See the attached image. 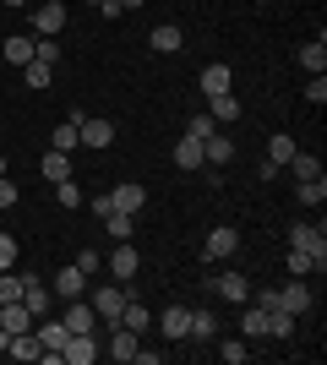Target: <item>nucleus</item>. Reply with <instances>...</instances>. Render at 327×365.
<instances>
[{
    "label": "nucleus",
    "instance_id": "obj_39",
    "mask_svg": "<svg viewBox=\"0 0 327 365\" xmlns=\"http://www.w3.org/2000/svg\"><path fill=\"white\" fill-rule=\"evenodd\" d=\"M246 344H218V360H224V365H240V360H246Z\"/></svg>",
    "mask_w": 327,
    "mask_h": 365
},
{
    "label": "nucleus",
    "instance_id": "obj_10",
    "mask_svg": "<svg viewBox=\"0 0 327 365\" xmlns=\"http://www.w3.org/2000/svg\"><path fill=\"white\" fill-rule=\"evenodd\" d=\"M213 289L224 294L229 305H246V300H251V278H246V273H218V278H213Z\"/></svg>",
    "mask_w": 327,
    "mask_h": 365
},
{
    "label": "nucleus",
    "instance_id": "obj_40",
    "mask_svg": "<svg viewBox=\"0 0 327 365\" xmlns=\"http://www.w3.org/2000/svg\"><path fill=\"white\" fill-rule=\"evenodd\" d=\"M306 98H311L316 109L327 104V71H322V76H311V88H306Z\"/></svg>",
    "mask_w": 327,
    "mask_h": 365
},
{
    "label": "nucleus",
    "instance_id": "obj_41",
    "mask_svg": "<svg viewBox=\"0 0 327 365\" xmlns=\"http://www.w3.org/2000/svg\"><path fill=\"white\" fill-rule=\"evenodd\" d=\"M11 262H16V240L0 235V273H11Z\"/></svg>",
    "mask_w": 327,
    "mask_h": 365
},
{
    "label": "nucleus",
    "instance_id": "obj_6",
    "mask_svg": "<svg viewBox=\"0 0 327 365\" xmlns=\"http://www.w3.org/2000/svg\"><path fill=\"white\" fill-rule=\"evenodd\" d=\"M66 327H71V333H98V311H93V300H82V294H77V300H66Z\"/></svg>",
    "mask_w": 327,
    "mask_h": 365
},
{
    "label": "nucleus",
    "instance_id": "obj_19",
    "mask_svg": "<svg viewBox=\"0 0 327 365\" xmlns=\"http://www.w3.org/2000/svg\"><path fill=\"white\" fill-rule=\"evenodd\" d=\"M147 44H153V49H158V55H175V49L186 44V33L175 28V22H158V28H153V33H147Z\"/></svg>",
    "mask_w": 327,
    "mask_h": 365
},
{
    "label": "nucleus",
    "instance_id": "obj_9",
    "mask_svg": "<svg viewBox=\"0 0 327 365\" xmlns=\"http://www.w3.org/2000/svg\"><path fill=\"white\" fill-rule=\"evenodd\" d=\"M77 137H82V148H93V153H104L109 142H115V125H109V120H93V115H88V120L77 125Z\"/></svg>",
    "mask_w": 327,
    "mask_h": 365
},
{
    "label": "nucleus",
    "instance_id": "obj_20",
    "mask_svg": "<svg viewBox=\"0 0 327 365\" xmlns=\"http://www.w3.org/2000/svg\"><path fill=\"white\" fill-rule=\"evenodd\" d=\"M202 158H207V169H218V164H229V158H234V142L224 137V131H213V137L202 142Z\"/></svg>",
    "mask_w": 327,
    "mask_h": 365
},
{
    "label": "nucleus",
    "instance_id": "obj_47",
    "mask_svg": "<svg viewBox=\"0 0 327 365\" xmlns=\"http://www.w3.org/2000/svg\"><path fill=\"white\" fill-rule=\"evenodd\" d=\"M0 6H11V11H16V6H28V0H0Z\"/></svg>",
    "mask_w": 327,
    "mask_h": 365
},
{
    "label": "nucleus",
    "instance_id": "obj_15",
    "mask_svg": "<svg viewBox=\"0 0 327 365\" xmlns=\"http://www.w3.org/2000/svg\"><path fill=\"white\" fill-rule=\"evenodd\" d=\"M175 164L186 169V175L207 169V158H202V142H197V137H180V142H175Z\"/></svg>",
    "mask_w": 327,
    "mask_h": 365
},
{
    "label": "nucleus",
    "instance_id": "obj_36",
    "mask_svg": "<svg viewBox=\"0 0 327 365\" xmlns=\"http://www.w3.org/2000/svg\"><path fill=\"white\" fill-rule=\"evenodd\" d=\"M55 202H61V207H82V191H77V180H61V185H55Z\"/></svg>",
    "mask_w": 327,
    "mask_h": 365
},
{
    "label": "nucleus",
    "instance_id": "obj_2",
    "mask_svg": "<svg viewBox=\"0 0 327 365\" xmlns=\"http://www.w3.org/2000/svg\"><path fill=\"white\" fill-rule=\"evenodd\" d=\"M22 305L33 311V322H38V317H55V294H49V284L38 273H22Z\"/></svg>",
    "mask_w": 327,
    "mask_h": 365
},
{
    "label": "nucleus",
    "instance_id": "obj_16",
    "mask_svg": "<svg viewBox=\"0 0 327 365\" xmlns=\"http://www.w3.org/2000/svg\"><path fill=\"white\" fill-rule=\"evenodd\" d=\"M82 289H88V273H82L77 262H71V267H61V273H55V294H61V300H77Z\"/></svg>",
    "mask_w": 327,
    "mask_h": 365
},
{
    "label": "nucleus",
    "instance_id": "obj_22",
    "mask_svg": "<svg viewBox=\"0 0 327 365\" xmlns=\"http://www.w3.org/2000/svg\"><path fill=\"white\" fill-rule=\"evenodd\" d=\"M33 44H38V38H28V33H11L0 49H6V61H11V66H28V61H33Z\"/></svg>",
    "mask_w": 327,
    "mask_h": 365
},
{
    "label": "nucleus",
    "instance_id": "obj_26",
    "mask_svg": "<svg viewBox=\"0 0 327 365\" xmlns=\"http://www.w3.org/2000/svg\"><path fill=\"white\" fill-rule=\"evenodd\" d=\"M147 305H137V300H125V311H120V322H115V327H131V333H147Z\"/></svg>",
    "mask_w": 327,
    "mask_h": 365
},
{
    "label": "nucleus",
    "instance_id": "obj_44",
    "mask_svg": "<svg viewBox=\"0 0 327 365\" xmlns=\"http://www.w3.org/2000/svg\"><path fill=\"white\" fill-rule=\"evenodd\" d=\"M0 207H16V185L6 180V175H0Z\"/></svg>",
    "mask_w": 327,
    "mask_h": 365
},
{
    "label": "nucleus",
    "instance_id": "obj_17",
    "mask_svg": "<svg viewBox=\"0 0 327 365\" xmlns=\"http://www.w3.org/2000/svg\"><path fill=\"white\" fill-rule=\"evenodd\" d=\"M0 327H6V333H28V327H33V311L22 300H6V305H0Z\"/></svg>",
    "mask_w": 327,
    "mask_h": 365
},
{
    "label": "nucleus",
    "instance_id": "obj_25",
    "mask_svg": "<svg viewBox=\"0 0 327 365\" xmlns=\"http://www.w3.org/2000/svg\"><path fill=\"white\" fill-rule=\"evenodd\" d=\"M295 197H300V207H322V202H327V180H322V175H316V180H300Z\"/></svg>",
    "mask_w": 327,
    "mask_h": 365
},
{
    "label": "nucleus",
    "instance_id": "obj_7",
    "mask_svg": "<svg viewBox=\"0 0 327 365\" xmlns=\"http://www.w3.org/2000/svg\"><path fill=\"white\" fill-rule=\"evenodd\" d=\"M137 349H142V333H131V327H109V360H137Z\"/></svg>",
    "mask_w": 327,
    "mask_h": 365
},
{
    "label": "nucleus",
    "instance_id": "obj_46",
    "mask_svg": "<svg viewBox=\"0 0 327 365\" xmlns=\"http://www.w3.org/2000/svg\"><path fill=\"white\" fill-rule=\"evenodd\" d=\"M120 11H142V0H120Z\"/></svg>",
    "mask_w": 327,
    "mask_h": 365
},
{
    "label": "nucleus",
    "instance_id": "obj_18",
    "mask_svg": "<svg viewBox=\"0 0 327 365\" xmlns=\"http://www.w3.org/2000/svg\"><path fill=\"white\" fill-rule=\"evenodd\" d=\"M38 175H44L49 185L71 180V153H55V148H49V153H44V164H38Z\"/></svg>",
    "mask_w": 327,
    "mask_h": 365
},
{
    "label": "nucleus",
    "instance_id": "obj_43",
    "mask_svg": "<svg viewBox=\"0 0 327 365\" xmlns=\"http://www.w3.org/2000/svg\"><path fill=\"white\" fill-rule=\"evenodd\" d=\"M109 213H115V202H109V191H98L93 197V218H109Z\"/></svg>",
    "mask_w": 327,
    "mask_h": 365
},
{
    "label": "nucleus",
    "instance_id": "obj_14",
    "mask_svg": "<svg viewBox=\"0 0 327 365\" xmlns=\"http://www.w3.org/2000/svg\"><path fill=\"white\" fill-rule=\"evenodd\" d=\"M234 251H240V235H234V224H218L213 235H207V257L224 262V257H234Z\"/></svg>",
    "mask_w": 327,
    "mask_h": 365
},
{
    "label": "nucleus",
    "instance_id": "obj_29",
    "mask_svg": "<svg viewBox=\"0 0 327 365\" xmlns=\"http://www.w3.org/2000/svg\"><path fill=\"white\" fill-rule=\"evenodd\" d=\"M224 88H229V66H224V61L202 66V93H224Z\"/></svg>",
    "mask_w": 327,
    "mask_h": 365
},
{
    "label": "nucleus",
    "instance_id": "obj_27",
    "mask_svg": "<svg viewBox=\"0 0 327 365\" xmlns=\"http://www.w3.org/2000/svg\"><path fill=\"white\" fill-rule=\"evenodd\" d=\"M284 169H295V180H316V175H322V158H316V153H295Z\"/></svg>",
    "mask_w": 327,
    "mask_h": 365
},
{
    "label": "nucleus",
    "instance_id": "obj_37",
    "mask_svg": "<svg viewBox=\"0 0 327 365\" xmlns=\"http://www.w3.org/2000/svg\"><path fill=\"white\" fill-rule=\"evenodd\" d=\"M33 61L55 66V61H61V44H55V38H38V44H33Z\"/></svg>",
    "mask_w": 327,
    "mask_h": 365
},
{
    "label": "nucleus",
    "instance_id": "obj_3",
    "mask_svg": "<svg viewBox=\"0 0 327 365\" xmlns=\"http://www.w3.org/2000/svg\"><path fill=\"white\" fill-rule=\"evenodd\" d=\"M273 305H279V311H289V317H300V311H311V305H316V294H311V284H306V278H289L284 289H273Z\"/></svg>",
    "mask_w": 327,
    "mask_h": 365
},
{
    "label": "nucleus",
    "instance_id": "obj_34",
    "mask_svg": "<svg viewBox=\"0 0 327 365\" xmlns=\"http://www.w3.org/2000/svg\"><path fill=\"white\" fill-rule=\"evenodd\" d=\"M306 273H316V262L300 251V245H289V278H306Z\"/></svg>",
    "mask_w": 327,
    "mask_h": 365
},
{
    "label": "nucleus",
    "instance_id": "obj_21",
    "mask_svg": "<svg viewBox=\"0 0 327 365\" xmlns=\"http://www.w3.org/2000/svg\"><path fill=\"white\" fill-rule=\"evenodd\" d=\"M240 333H246V338H267V305L246 300V311H240Z\"/></svg>",
    "mask_w": 327,
    "mask_h": 365
},
{
    "label": "nucleus",
    "instance_id": "obj_8",
    "mask_svg": "<svg viewBox=\"0 0 327 365\" xmlns=\"http://www.w3.org/2000/svg\"><path fill=\"white\" fill-rule=\"evenodd\" d=\"M158 327H164V338H191V305H164V317H158Z\"/></svg>",
    "mask_w": 327,
    "mask_h": 365
},
{
    "label": "nucleus",
    "instance_id": "obj_11",
    "mask_svg": "<svg viewBox=\"0 0 327 365\" xmlns=\"http://www.w3.org/2000/svg\"><path fill=\"white\" fill-rule=\"evenodd\" d=\"M109 202H115V213H131V218H137L142 202H147V191H142L137 180H125V185H115V191H109Z\"/></svg>",
    "mask_w": 327,
    "mask_h": 365
},
{
    "label": "nucleus",
    "instance_id": "obj_30",
    "mask_svg": "<svg viewBox=\"0 0 327 365\" xmlns=\"http://www.w3.org/2000/svg\"><path fill=\"white\" fill-rule=\"evenodd\" d=\"M289 333H295V317L279 311V305H267V338H289Z\"/></svg>",
    "mask_w": 327,
    "mask_h": 365
},
{
    "label": "nucleus",
    "instance_id": "obj_4",
    "mask_svg": "<svg viewBox=\"0 0 327 365\" xmlns=\"http://www.w3.org/2000/svg\"><path fill=\"white\" fill-rule=\"evenodd\" d=\"M104 267H109L115 278H120V284H131V278H137V267H142L137 245H131V240H115V251L104 257Z\"/></svg>",
    "mask_w": 327,
    "mask_h": 365
},
{
    "label": "nucleus",
    "instance_id": "obj_48",
    "mask_svg": "<svg viewBox=\"0 0 327 365\" xmlns=\"http://www.w3.org/2000/svg\"><path fill=\"white\" fill-rule=\"evenodd\" d=\"M0 175H6V158H0Z\"/></svg>",
    "mask_w": 327,
    "mask_h": 365
},
{
    "label": "nucleus",
    "instance_id": "obj_32",
    "mask_svg": "<svg viewBox=\"0 0 327 365\" xmlns=\"http://www.w3.org/2000/svg\"><path fill=\"white\" fill-rule=\"evenodd\" d=\"M22 76H28V88H49L55 66H44V61H28V66H22Z\"/></svg>",
    "mask_w": 327,
    "mask_h": 365
},
{
    "label": "nucleus",
    "instance_id": "obj_45",
    "mask_svg": "<svg viewBox=\"0 0 327 365\" xmlns=\"http://www.w3.org/2000/svg\"><path fill=\"white\" fill-rule=\"evenodd\" d=\"M6 349H11V333H6V327H0V354H6Z\"/></svg>",
    "mask_w": 327,
    "mask_h": 365
},
{
    "label": "nucleus",
    "instance_id": "obj_38",
    "mask_svg": "<svg viewBox=\"0 0 327 365\" xmlns=\"http://www.w3.org/2000/svg\"><path fill=\"white\" fill-rule=\"evenodd\" d=\"M6 300H22V278L16 273H0V305Z\"/></svg>",
    "mask_w": 327,
    "mask_h": 365
},
{
    "label": "nucleus",
    "instance_id": "obj_24",
    "mask_svg": "<svg viewBox=\"0 0 327 365\" xmlns=\"http://www.w3.org/2000/svg\"><path fill=\"white\" fill-rule=\"evenodd\" d=\"M300 66H306L311 76H322V71H327V44H322V38H311V44H300Z\"/></svg>",
    "mask_w": 327,
    "mask_h": 365
},
{
    "label": "nucleus",
    "instance_id": "obj_28",
    "mask_svg": "<svg viewBox=\"0 0 327 365\" xmlns=\"http://www.w3.org/2000/svg\"><path fill=\"white\" fill-rule=\"evenodd\" d=\"M191 338H202V344L218 338V317H213V311H191Z\"/></svg>",
    "mask_w": 327,
    "mask_h": 365
},
{
    "label": "nucleus",
    "instance_id": "obj_42",
    "mask_svg": "<svg viewBox=\"0 0 327 365\" xmlns=\"http://www.w3.org/2000/svg\"><path fill=\"white\" fill-rule=\"evenodd\" d=\"M77 267H82V273H88V278H93L98 267H104V257H98V251H82V257H77Z\"/></svg>",
    "mask_w": 327,
    "mask_h": 365
},
{
    "label": "nucleus",
    "instance_id": "obj_35",
    "mask_svg": "<svg viewBox=\"0 0 327 365\" xmlns=\"http://www.w3.org/2000/svg\"><path fill=\"white\" fill-rule=\"evenodd\" d=\"M77 125H71V120H66V125H55V153H71V148H77Z\"/></svg>",
    "mask_w": 327,
    "mask_h": 365
},
{
    "label": "nucleus",
    "instance_id": "obj_1",
    "mask_svg": "<svg viewBox=\"0 0 327 365\" xmlns=\"http://www.w3.org/2000/svg\"><path fill=\"white\" fill-rule=\"evenodd\" d=\"M289 245H300V251L316 262V273L327 267V235H322V224H295V229H289Z\"/></svg>",
    "mask_w": 327,
    "mask_h": 365
},
{
    "label": "nucleus",
    "instance_id": "obj_5",
    "mask_svg": "<svg viewBox=\"0 0 327 365\" xmlns=\"http://www.w3.org/2000/svg\"><path fill=\"white\" fill-rule=\"evenodd\" d=\"M125 300H131V294H125V284H104V289L93 294L98 322H109V327H115V322H120V311H125Z\"/></svg>",
    "mask_w": 327,
    "mask_h": 365
},
{
    "label": "nucleus",
    "instance_id": "obj_31",
    "mask_svg": "<svg viewBox=\"0 0 327 365\" xmlns=\"http://www.w3.org/2000/svg\"><path fill=\"white\" fill-rule=\"evenodd\" d=\"M213 131H218V120H213V115H207V109H202V115H191V120H186V137H197V142H207V137H213Z\"/></svg>",
    "mask_w": 327,
    "mask_h": 365
},
{
    "label": "nucleus",
    "instance_id": "obj_12",
    "mask_svg": "<svg viewBox=\"0 0 327 365\" xmlns=\"http://www.w3.org/2000/svg\"><path fill=\"white\" fill-rule=\"evenodd\" d=\"M33 28L44 33V38H55V33L66 28V0H49V6H38V11H33Z\"/></svg>",
    "mask_w": 327,
    "mask_h": 365
},
{
    "label": "nucleus",
    "instance_id": "obj_23",
    "mask_svg": "<svg viewBox=\"0 0 327 365\" xmlns=\"http://www.w3.org/2000/svg\"><path fill=\"white\" fill-rule=\"evenodd\" d=\"M295 137H284V131H273V142H267V164H273V169H284V164H289V158H295Z\"/></svg>",
    "mask_w": 327,
    "mask_h": 365
},
{
    "label": "nucleus",
    "instance_id": "obj_49",
    "mask_svg": "<svg viewBox=\"0 0 327 365\" xmlns=\"http://www.w3.org/2000/svg\"><path fill=\"white\" fill-rule=\"evenodd\" d=\"M93 6H98V0H93Z\"/></svg>",
    "mask_w": 327,
    "mask_h": 365
},
{
    "label": "nucleus",
    "instance_id": "obj_33",
    "mask_svg": "<svg viewBox=\"0 0 327 365\" xmlns=\"http://www.w3.org/2000/svg\"><path fill=\"white\" fill-rule=\"evenodd\" d=\"M104 224H109V235H115V240H131V229H137V218H131V213H109Z\"/></svg>",
    "mask_w": 327,
    "mask_h": 365
},
{
    "label": "nucleus",
    "instance_id": "obj_13",
    "mask_svg": "<svg viewBox=\"0 0 327 365\" xmlns=\"http://www.w3.org/2000/svg\"><path fill=\"white\" fill-rule=\"evenodd\" d=\"M207 115H213L218 125H234V120H240V98H234L229 88H224V93H207Z\"/></svg>",
    "mask_w": 327,
    "mask_h": 365
}]
</instances>
